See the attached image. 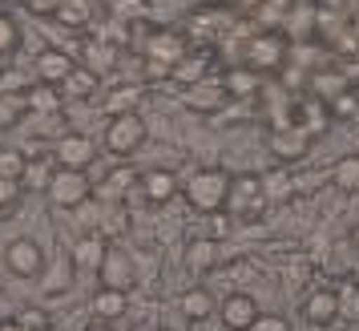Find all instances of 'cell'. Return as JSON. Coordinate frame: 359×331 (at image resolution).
<instances>
[{
	"label": "cell",
	"instance_id": "ffe728a7",
	"mask_svg": "<svg viewBox=\"0 0 359 331\" xmlns=\"http://www.w3.org/2000/svg\"><path fill=\"white\" fill-rule=\"evenodd\" d=\"M259 186H262L266 206H287V202L294 198V174H287V170H271V174H262Z\"/></svg>",
	"mask_w": 359,
	"mask_h": 331
},
{
	"label": "cell",
	"instance_id": "f546056e",
	"mask_svg": "<svg viewBox=\"0 0 359 331\" xmlns=\"http://www.w3.org/2000/svg\"><path fill=\"white\" fill-rule=\"evenodd\" d=\"M25 162H29V154H20L17 146H0V178H4V182H17L20 186Z\"/></svg>",
	"mask_w": 359,
	"mask_h": 331
},
{
	"label": "cell",
	"instance_id": "f35d334b",
	"mask_svg": "<svg viewBox=\"0 0 359 331\" xmlns=\"http://www.w3.org/2000/svg\"><path fill=\"white\" fill-rule=\"evenodd\" d=\"M17 194H20L17 182H4V178H0V210H8V206L17 202Z\"/></svg>",
	"mask_w": 359,
	"mask_h": 331
},
{
	"label": "cell",
	"instance_id": "d6a6232c",
	"mask_svg": "<svg viewBox=\"0 0 359 331\" xmlns=\"http://www.w3.org/2000/svg\"><path fill=\"white\" fill-rule=\"evenodd\" d=\"M17 45H20V25L8 13H0V61L8 57V53H17Z\"/></svg>",
	"mask_w": 359,
	"mask_h": 331
},
{
	"label": "cell",
	"instance_id": "484cf974",
	"mask_svg": "<svg viewBox=\"0 0 359 331\" xmlns=\"http://www.w3.org/2000/svg\"><path fill=\"white\" fill-rule=\"evenodd\" d=\"M97 85H101L97 69L81 65V69H73V73H69L65 81H61V93H69V97L85 101V97H93V93H97Z\"/></svg>",
	"mask_w": 359,
	"mask_h": 331
},
{
	"label": "cell",
	"instance_id": "52a82bcc",
	"mask_svg": "<svg viewBox=\"0 0 359 331\" xmlns=\"http://www.w3.org/2000/svg\"><path fill=\"white\" fill-rule=\"evenodd\" d=\"M97 279L101 287H114V291H126L130 295L137 287V271H133V259L121 247H105V259L97 266Z\"/></svg>",
	"mask_w": 359,
	"mask_h": 331
},
{
	"label": "cell",
	"instance_id": "cb8c5ba5",
	"mask_svg": "<svg viewBox=\"0 0 359 331\" xmlns=\"http://www.w3.org/2000/svg\"><path fill=\"white\" fill-rule=\"evenodd\" d=\"M53 20L65 25V29H85V25L93 20V4H89V0H57Z\"/></svg>",
	"mask_w": 359,
	"mask_h": 331
},
{
	"label": "cell",
	"instance_id": "d590c367",
	"mask_svg": "<svg viewBox=\"0 0 359 331\" xmlns=\"http://www.w3.org/2000/svg\"><path fill=\"white\" fill-rule=\"evenodd\" d=\"M17 323L25 331H45V327H49V315L41 311V307H25V311L17 315Z\"/></svg>",
	"mask_w": 359,
	"mask_h": 331
},
{
	"label": "cell",
	"instance_id": "ab89813d",
	"mask_svg": "<svg viewBox=\"0 0 359 331\" xmlns=\"http://www.w3.org/2000/svg\"><path fill=\"white\" fill-rule=\"evenodd\" d=\"M255 279V266L250 263H234V283H250Z\"/></svg>",
	"mask_w": 359,
	"mask_h": 331
},
{
	"label": "cell",
	"instance_id": "ba28073f",
	"mask_svg": "<svg viewBox=\"0 0 359 331\" xmlns=\"http://www.w3.org/2000/svg\"><path fill=\"white\" fill-rule=\"evenodd\" d=\"M93 158H97V146L85 133H61L57 146H53V162L61 170H89Z\"/></svg>",
	"mask_w": 359,
	"mask_h": 331
},
{
	"label": "cell",
	"instance_id": "1f68e13d",
	"mask_svg": "<svg viewBox=\"0 0 359 331\" xmlns=\"http://www.w3.org/2000/svg\"><path fill=\"white\" fill-rule=\"evenodd\" d=\"M109 8H114L117 20H126V25H137V20L149 13V0H109Z\"/></svg>",
	"mask_w": 359,
	"mask_h": 331
},
{
	"label": "cell",
	"instance_id": "30bf717a",
	"mask_svg": "<svg viewBox=\"0 0 359 331\" xmlns=\"http://www.w3.org/2000/svg\"><path fill=\"white\" fill-rule=\"evenodd\" d=\"M186 36H178V33H170V29H162V33H154L146 41V61L149 65H162V69H174L186 57Z\"/></svg>",
	"mask_w": 359,
	"mask_h": 331
},
{
	"label": "cell",
	"instance_id": "9a60e30c",
	"mask_svg": "<svg viewBox=\"0 0 359 331\" xmlns=\"http://www.w3.org/2000/svg\"><path fill=\"white\" fill-rule=\"evenodd\" d=\"M178 311L190 319V323H206L214 311H218V299L210 295V287H190L178 295Z\"/></svg>",
	"mask_w": 359,
	"mask_h": 331
},
{
	"label": "cell",
	"instance_id": "ac0fdd59",
	"mask_svg": "<svg viewBox=\"0 0 359 331\" xmlns=\"http://www.w3.org/2000/svg\"><path fill=\"white\" fill-rule=\"evenodd\" d=\"M259 89H262V77L255 73V69L234 65V69H226V73H222V93H226V97L243 101V97H255Z\"/></svg>",
	"mask_w": 359,
	"mask_h": 331
},
{
	"label": "cell",
	"instance_id": "60d3db41",
	"mask_svg": "<svg viewBox=\"0 0 359 331\" xmlns=\"http://www.w3.org/2000/svg\"><path fill=\"white\" fill-rule=\"evenodd\" d=\"M81 331H114V323H101V319H93L89 327H81Z\"/></svg>",
	"mask_w": 359,
	"mask_h": 331
},
{
	"label": "cell",
	"instance_id": "4dcf8cb0",
	"mask_svg": "<svg viewBox=\"0 0 359 331\" xmlns=\"http://www.w3.org/2000/svg\"><path fill=\"white\" fill-rule=\"evenodd\" d=\"M327 114L339 117V121H347V117L359 114V97L351 93V89H339V93H331V101H327Z\"/></svg>",
	"mask_w": 359,
	"mask_h": 331
},
{
	"label": "cell",
	"instance_id": "5b68a950",
	"mask_svg": "<svg viewBox=\"0 0 359 331\" xmlns=\"http://www.w3.org/2000/svg\"><path fill=\"white\" fill-rule=\"evenodd\" d=\"M283 57H287V36L283 33H259L246 41V69H255V73H266V69H278L283 65Z\"/></svg>",
	"mask_w": 359,
	"mask_h": 331
},
{
	"label": "cell",
	"instance_id": "9c48e42d",
	"mask_svg": "<svg viewBox=\"0 0 359 331\" xmlns=\"http://www.w3.org/2000/svg\"><path fill=\"white\" fill-rule=\"evenodd\" d=\"M218 319L226 331H250V323L259 319V299L250 291H230L222 303H218Z\"/></svg>",
	"mask_w": 359,
	"mask_h": 331
},
{
	"label": "cell",
	"instance_id": "d6986e66",
	"mask_svg": "<svg viewBox=\"0 0 359 331\" xmlns=\"http://www.w3.org/2000/svg\"><path fill=\"white\" fill-rule=\"evenodd\" d=\"M105 247H109V243H105L97 231L81 234V238L73 243V266H77V271H93V275H97L101 259H105Z\"/></svg>",
	"mask_w": 359,
	"mask_h": 331
},
{
	"label": "cell",
	"instance_id": "ee69618b",
	"mask_svg": "<svg viewBox=\"0 0 359 331\" xmlns=\"http://www.w3.org/2000/svg\"><path fill=\"white\" fill-rule=\"evenodd\" d=\"M351 238H355V247H359V222H355V231H351Z\"/></svg>",
	"mask_w": 359,
	"mask_h": 331
},
{
	"label": "cell",
	"instance_id": "74e56055",
	"mask_svg": "<svg viewBox=\"0 0 359 331\" xmlns=\"http://www.w3.org/2000/svg\"><path fill=\"white\" fill-rule=\"evenodd\" d=\"M250 331H291V323H287L283 315H262L259 311V319L250 323Z\"/></svg>",
	"mask_w": 359,
	"mask_h": 331
},
{
	"label": "cell",
	"instance_id": "e575fe53",
	"mask_svg": "<svg viewBox=\"0 0 359 331\" xmlns=\"http://www.w3.org/2000/svg\"><path fill=\"white\" fill-rule=\"evenodd\" d=\"M206 222H210V227H206V238H214V243H218V238H226V231L234 227V218H230L226 210H214V215H206Z\"/></svg>",
	"mask_w": 359,
	"mask_h": 331
},
{
	"label": "cell",
	"instance_id": "7c38bea8",
	"mask_svg": "<svg viewBox=\"0 0 359 331\" xmlns=\"http://www.w3.org/2000/svg\"><path fill=\"white\" fill-rule=\"evenodd\" d=\"M73 69H77V61H73L65 49H57V45H45V49L36 53V81L61 85Z\"/></svg>",
	"mask_w": 359,
	"mask_h": 331
},
{
	"label": "cell",
	"instance_id": "836d02e7",
	"mask_svg": "<svg viewBox=\"0 0 359 331\" xmlns=\"http://www.w3.org/2000/svg\"><path fill=\"white\" fill-rule=\"evenodd\" d=\"M137 97H142V85H121V89L109 93V109L114 114H130L133 105H137Z\"/></svg>",
	"mask_w": 359,
	"mask_h": 331
},
{
	"label": "cell",
	"instance_id": "7bdbcfd3",
	"mask_svg": "<svg viewBox=\"0 0 359 331\" xmlns=\"http://www.w3.org/2000/svg\"><path fill=\"white\" fill-rule=\"evenodd\" d=\"M0 331H25V327H20L17 319H4V323H0Z\"/></svg>",
	"mask_w": 359,
	"mask_h": 331
},
{
	"label": "cell",
	"instance_id": "83f0119b",
	"mask_svg": "<svg viewBox=\"0 0 359 331\" xmlns=\"http://www.w3.org/2000/svg\"><path fill=\"white\" fill-rule=\"evenodd\" d=\"M335 303H339V319L359 323V283L343 279L339 287H335Z\"/></svg>",
	"mask_w": 359,
	"mask_h": 331
},
{
	"label": "cell",
	"instance_id": "5bb4252c",
	"mask_svg": "<svg viewBox=\"0 0 359 331\" xmlns=\"http://www.w3.org/2000/svg\"><path fill=\"white\" fill-rule=\"evenodd\" d=\"M137 186H142V194L154 206H165L178 194V174H170V170H146V174H137Z\"/></svg>",
	"mask_w": 359,
	"mask_h": 331
},
{
	"label": "cell",
	"instance_id": "b9f144b4",
	"mask_svg": "<svg viewBox=\"0 0 359 331\" xmlns=\"http://www.w3.org/2000/svg\"><path fill=\"white\" fill-rule=\"evenodd\" d=\"M238 8H243V13H250V8H262V0H238Z\"/></svg>",
	"mask_w": 359,
	"mask_h": 331
},
{
	"label": "cell",
	"instance_id": "3957f363",
	"mask_svg": "<svg viewBox=\"0 0 359 331\" xmlns=\"http://www.w3.org/2000/svg\"><path fill=\"white\" fill-rule=\"evenodd\" d=\"M222 210L230 218H259L266 210V198H262V186H259V174H238V178H230V190H226V202H222Z\"/></svg>",
	"mask_w": 359,
	"mask_h": 331
},
{
	"label": "cell",
	"instance_id": "7a4b0ae2",
	"mask_svg": "<svg viewBox=\"0 0 359 331\" xmlns=\"http://www.w3.org/2000/svg\"><path fill=\"white\" fill-rule=\"evenodd\" d=\"M226 190H230L226 170H198L194 178L186 182V202L194 206L198 215H214V210H222Z\"/></svg>",
	"mask_w": 359,
	"mask_h": 331
},
{
	"label": "cell",
	"instance_id": "8d00e7d4",
	"mask_svg": "<svg viewBox=\"0 0 359 331\" xmlns=\"http://www.w3.org/2000/svg\"><path fill=\"white\" fill-rule=\"evenodd\" d=\"M20 105H25V101L13 97V93H4V97H0V130H4V126H13V121L20 117Z\"/></svg>",
	"mask_w": 359,
	"mask_h": 331
},
{
	"label": "cell",
	"instance_id": "7402d4cb",
	"mask_svg": "<svg viewBox=\"0 0 359 331\" xmlns=\"http://www.w3.org/2000/svg\"><path fill=\"white\" fill-rule=\"evenodd\" d=\"M53 170H57V162H53L49 154H41V158H29V162H25V174H20V190L45 194V190H49Z\"/></svg>",
	"mask_w": 359,
	"mask_h": 331
},
{
	"label": "cell",
	"instance_id": "6da1fadb",
	"mask_svg": "<svg viewBox=\"0 0 359 331\" xmlns=\"http://www.w3.org/2000/svg\"><path fill=\"white\" fill-rule=\"evenodd\" d=\"M142 146H146V117L137 114V109L109 117V126H105V149L114 158H133Z\"/></svg>",
	"mask_w": 359,
	"mask_h": 331
},
{
	"label": "cell",
	"instance_id": "4fadbf2b",
	"mask_svg": "<svg viewBox=\"0 0 359 331\" xmlns=\"http://www.w3.org/2000/svg\"><path fill=\"white\" fill-rule=\"evenodd\" d=\"M25 109L29 114H61V105H65V93H61V85H49V81H33L25 89Z\"/></svg>",
	"mask_w": 359,
	"mask_h": 331
},
{
	"label": "cell",
	"instance_id": "2e32d148",
	"mask_svg": "<svg viewBox=\"0 0 359 331\" xmlns=\"http://www.w3.org/2000/svg\"><path fill=\"white\" fill-rule=\"evenodd\" d=\"M307 146H311V137L303 130H294V126H283V130L271 137V154H275L278 162H299V158H307Z\"/></svg>",
	"mask_w": 359,
	"mask_h": 331
},
{
	"label": "cell",
	"instance_id": "d4e9b609",
	"mask_svg": "<svg viewBox=\"0 0 359 331\" xmlns=\"http://www.w3.org/2000/svg\"><path fill=\"white\" fill-rule=\"evenodd\" d=\"M206 65H210V53H186L178 65L170 69V81L178 85H198L206 77Z\"/></svg>",
	"mask_w": 359,
	"mask_h": 331
},
{
	"label": "cell",
	"instance_id": "44dd1931",
	"mask_svg": "<svg viewBox=\"0 0 359 331\" xmlns=\"http://www.w3.org/2000/svg\"><path fill=\"white\" fill-rule=\"evenodd\" d=\"M331 126V114H327V101L319 97H307L299 105V117H294V130H303L307 137H319V133Z\"/></svg>",
	"mask_w": 359,
	"mask_h": 331
},
{
	"label": "cell",
	"instance_id": "8992f818",
	"mask_svg": "<svg viewBox=\"0 0 359 331\" xmlns=\"http://www.w3.org/2000/svg\"><path fill=\"white\" fill-rule=\"evenodd\" d=\"M4 263H8V271H13V275H20V279H36V275L45 271V250H41V243H36V238L20 234V238H13V243H8V250H4Z\"/></svg>",
	"mask_w": 359,
	"mask_h": 331
},
{
	"label": "cell",
	"instance_id": "4316f807",
	"mask_svg": "<svg viewBox=\"0 0 359 331\" xmlns=\"http://www.w3.org/2000/svg\"><path fill=\"white\" fill-rule=\"evenodd\" d=\"M186 263H190V271L194 275H206V271H214V263H218V243L214 238H194L190 247H186Z\"/></svg>",
	"mask_w": 359,
	"mask_h": 331
},
{
	"label": "cell",
	"instance_id": "277c9868",
	"mask_svg": "<svg viewBox=\"0 0 359 331\" xmlns=\"http://www.w3.org/2000/svg\"><path fill=\"white\" fill-rule=\"evenodd\" d=\"M45 194H49L53 206H65V210H73V206L89 202L93 186H89V174H85V170H61V166H57Z\"/></svg>",
	"mask_w": 359,
	"mask_h": 331
},
{
	"label": "cell",
	"instance_id": "f1b7e54d",
	"mask_svg": "<svg viewBox=\"0 0 359 331\" xmlns=\"http://www.w3.org/2000/svg\"><path fill=\"white\" fill-rule=\"evenodd\" d=\"M133 186H137V170H114L105 182H101V198H126Z\"/></svg>",
	"mask_w": 359,
	"mask_h": 331
},
{
	"label": "cell",
	"instance_id": "e0dca14e",
	"mask_svg": "<svg viewBox=\"0 0 359 331\" xmlns=\"http://www.w3.org/2000/svg\"><path fill=\"white\" fill-rule=\"evenodd\" d=\"M89 311L101 323H114V319H121V315L130 311V295L126 291H114V287H101L97 295H93V303H89Z\"/></svg>",
	"mask_w": 359,
	"mask_h": 331
},
{
	"label": "cell",
	"instance_id": "8fae6325",
	"mask_svg": "<svg viewBox=\"0 0 359 331\" xmlns=\"http://www.w3.org/2000/svg\"><path fill=\"white\" fill-rule=\"evenodd\" d=\"M299 311L307 319L311 327H331L335 319H339V303H335V291L331 287H319V291H311L303 303H299Z\"/></svg>",
	"mask_w": 359,
	"mask_h": 331
},
{
	"label": "cell",
	"instance_id": "603a6c76",
	"mask_svg": "<svg viewBox=\"0 0 359 331\" xmlns=\"http://www.w3.org/2000/svg\"><path fill=\"white\" fill-rule=\"evenodd\" d=\"M327 182L339 186L343 194H359V154H343L339 162L327 170Z\"/></svg>",
	"mask_w": 359,
	"mask_h": 331
}]
</instances>
